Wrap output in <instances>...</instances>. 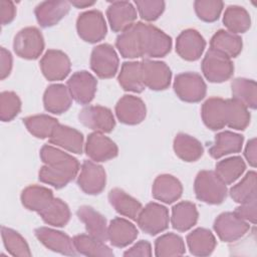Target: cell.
I'll use <instances>...</instances> for the list:
<instances>
[{"mask_svg": "<svg viewBox=\"0 0 257 257\" xmlns=\"http://www.w3.org/2000/svg\"><path fill=\"white\" fill-rule=\"evenodd\" d=\"M40 159L44 166L39 170V181L56 189L65 187L78 174V161L71 155L50 145H44L41 148Z\"/></svg>", "mask_w": 257, "mask_h": 257, "instance_id": "cell-1", "label": "cell"}, {"mask_svg": "<svg viewBox=\"0 0 257 257\" xmlns=\"http://www.w3.org/2000/svg\"><path fill=\"white\" fill-rule=\"evenodd\" d=\"M195 195L198 200L210 204H221L227 197V185L214 171L204 170L198 173L194 182Z\"/></svg>", "mask_w": 257, "mask_h": 257, "instance_id": "cell-2", "label": "cell"}, {"mask_svg": "<svg viewBox=\"0 0 257 257\" xmlns=\"http://www.w3.org/2000/svg\"><path fill=\"white\" fill-rule=\"evenodd\" d=\"M201 67L207 80L214 83L228 80L234 72V65L231 58L211 48L206 52Z\"/></svg>", "mask_w": 257, "mask_h": 257, "instance_id": "cell-3", "label": "cell"}, {"mask_svg": "<svg viewBox=\"0 0 257 257\" xmlns=\"http://www.w3.org/2000/svg\"><path fill=\"white\" fill-rule=\"evenodd\" d=\"M76 30L79 37L88 43H96L102 40L107 32L102 13L95 9L85 11L78 16Z\"/></svg>", "mask_w": 257, "mask_h": 257, "instance_id": "cell-4", "label": "cell"}, {"mask_svg": "<svg viewBox=\"0 0 257 257\" xmlns=\"http://www.w3.org/2000/svg\"><path fill=\"white\" fill-rule=\"evenodd\" d=\"M14 52L24 59H37L44 49V39L40 30L36 27L21 29L13 40Z\"/></svg>", "mask_w": 257, "mask_h": 257, "instance_id": "cell-5", "label": "cell"}, {"mask_svg": "<svg viewBox=\"0 0 257 257\" xmlns=\"http://www.w3.org/2000/svg\"><path fill=\"white\" fill-rule=\"evenodd\" d=\"M174 90L183 101L198 102L205 97L207 85L199 73L182 72L175 77Z\"/></svg>", "mask_w": 257, "mask_h": 257, "instance_id": "cell-6", "label": "cell"}, {"mask_svg": "<svg viewBox=\"0 0 257 257\" xmlns=\"http://www.w3.org/2000/svg\"><path fill=\"white\" fill-rule=\"evenodd\" d=\"M139 227L149 235H157L169 227L170 216L168 209L155 202L145 206L137 219Z\"/></svg>", "mask_w": 257, "mask_h": 257, "instance_id": "cell-7", "label": "cell"}, {"mask_svg": "<svg viewBox=\"0 0 257 257\" xmlns=\"http://www.w3.org/2000/svg\"><path fill=\"white\" fill-rule=\"evenodd\" d=\"M118 64V56L110 44H99L92 49L90 68L99 78L113 77L117 72Z\"/></svg>", "mask_w": 257, "mask_h": 257, "instance_id": "cell-8", "label": "cell"}, {"mask_svg": "<svg viewBox=\"0 0 257 257\" xmlns=\"http://www.w3.org/2000/svg\"><path fill=\"white\" fill-rule=\"evenodd\" d=\"M250 229L247 221L241 219L234 212L220 214L214 222V230L223 242H234L242 238Z\"/></svg>", "mask_w": 257, "mask_h": 257, "instance_id": "cell-9", "label": "cell"}, {"mask_svg": "<svg viewBox=\"0 0 257 257\" xmlns=\"http://www.w3.org/2000/svg\"><path fill=\"white\" fill-rule=\"evenodd\" d=\"M172 48V38L154 25L143 24V56L159 58L167 55Z\"/></svg>", "mask_w": 257, "mask_h": 257, "instance_id": "cell-10", "label": "cell"}, {"mask_svg": "<svg viewBox=\"0 0 257 257\" xmlns=\"http://www.w3.org/2000/svg\"><path fill=\"white\" fill-rule=\"evenodd\" d=\"M79 121L86 127L98 133H110L115 126L111 110L102 105H88L78 113Z\"/></svg>", "mask_w": 257, "mask_h": 257, "instance_id": "cell-11", "label": "cell"}, {"mask_svg": "<svg viewBox=\"0 0 257 257\" xmlns=\"http://www.w3.org/2000/svg\"><path fill=\"white\" fill-rule=\"evenodd\" d=\"M69 57L61 50L48 49L40 60V69L49 81L64 79L70 72Z\"/></svg>", "mask_w": 257, "mask_h": 257, "instance_id": "cell-12", "label": "cell"}, {"mask_svg": "<svg viewBox=\"0 0 257 257\" xmlns=\"http://www.w3.org/2000/svg\"><path fill=\"white\" fill-rule=\"evenodd\" d=\"M96 87V78L86 70L74 72L67 80V88L71 97L80 104H87L93 99Z\"/></svg>", "mask_w": 257, "mask_h": 257, "instance_id": "cell-13", "label": "cell"}, {"mask_svg": "<svg viewBox=\"0 0 257 257\" xmlns=\"http://www.w3.org/2000/svg\"><path fill=\"white\" fill-rule=\"evenodd\" d=\"M106 183L104 169L93 161H84L77 178L79 188L88 195H97L102 192Z\"/></svg>", "mask_w": 257, "mask_h": 257, "instance_id": "cell-14", "label": "cell"}, {"mask_svg": "<svg viewBox=\"0 0 257 257\" xmlns=\"http://www.w3.org/2000/svg\"><path fill=\"white\" fill-rule=\"evenodd\" d=\"M143 24L135 22L116 37L115 46L122 57L134 59L143 56Z\"/></svg>", "mask_w": 257, "mask_h": 257, "instance_id": "cell-15", "label": "cell"}, {"mask_svg": "<svg viewBox=\"0 0 257 257\" xmlns=\"http://www.w3.org/2000/svg\"><path fill=\"white\" fill-rule=\"evenodd\" d=\"M34 233L39 242L53 252L67 256H74L77 253L73 240L61 231L49 227H39L35 229Z\"/></svg>", "mask_w": 257, "mask_h": 257, "instance_id": "cell-16", "label": "cell"}, {"mask_svg": "<svg viewBox=\"0 0 257 257\" xmlns=\"http://www.w3.org/2000/svg\"><path fill=\"white\" fill-rule=\"evenodd\" d=\"M145 86L152 90H164L172 79L170 67L163 61L145 59L142 61Z\"/></svg>", "mask_w": 257, "mask_h": 257, "instance_id": "cell-17", "label": "cell"}, {"mask_svg": "<svg viewBox=\"0 0 257 257\" xmlns=\"http://www.w3.org/2000/svg\"><path fill=\"white\" fill-rule=\"evenodd\" d=\"M206 47L204 37L195 29L182 31L176 40V51L180 57L188 61L198 60Z\"/></svg>", "mask_w": 257, "mask_h": 257, "instance_id": "cell-18", "label": "cell"}, {"mask_svg": "<svg viewBox=\"0 0 257 257\" xmlns=\"http://www.w3.org/2000/svg\"><path fill=\"white\" fill-rule=\"evenodd\" d=\"M85 153L93 162L98 163L115 158L118 154V149L115 143L102 133L93 132L87 137Z\"/></svg>", "mask_w": 257, "mask_h": 257, "instance_id": "cell-19", "label": "cell"}, {"mask_svg": "<svg viewBox=\"0 0 257 257\" xmlns=\"http://www.w3.org/2000/svg\"><path fill=\"white\" fill-rule=\"evenodd\" d=\"M117 119L124 124H138L142 122L147 114L145 102L138 96L125 94L115 105Z\"/></svg>", "mask_w": 257, "mask_h": 257, "instance_id": "cell-20", "label": "cell"}, {"mask_svg": "<svg viewBox=\"0 0 257 257\" xmlns=\"http://www.w3.org/2000/svg\"><path fill=\"white\" fill-rule=\"evenodd\" d=\"M106 16L110 28L114 32H122L135 23L137 9L128 1H112L107 7Z\"/></svg>", "mask_w": 257, "mask_h": 257, "instance_id": "cell-21", "label": "cell"}, {"mask_svg": "<svg viewBox=\"0 0 257 257\" xmlns=\"http://www.w3.org/2000/svg\"><path fill=\"white\" fill-rule=\"evenodd\" d=\"M201 115L205 125L218 131L223 128L227 122V101L221 97H210L202 105Z\"/></svg>", "mask_w": 257, "mask_h": 257, "instance_id": "cell-22", "label": "cell"}, {"mask_svg": "<svg viewBox=\"0 0 257 257\" xmlns=\"http://www.w3.org/2000/svg\"><path fill=\"white\" fill-rule=\"evenodd\" d=\"M183 193L181 182L174 176L163 174L158 176L152 187L153 197L166 204H172L180 199Z\"/></svg>", "mask_w": 257, "mask_h": 257, "instance_id": "cell-23", "label": "cell"}, {"mask_svg": "<svg viewBox=\"0 0 257 257\" xmlns=\"http://www.w3.org/2000/svg\"><path fill=\"white\" fill-rule=\"evenodd\" d=\"M49 142L69 153L79 155L83 150L82 134L70 126L58 123L53 130Z\"/></svg>", "mask_w": 257, "mask_h": 257, "instance_id": "cell-24", "label": "cell"}, {"mask_svg": "<svg viewBox=\"0 0 257 257\" xmlns=\"http://www.w3.org/2000/svg\"><path fill=\"white\" fill-rule=\"evenodd\" d=\"M137 227L128 220L120 217L112 219L107 227V240L114 247L123 248L132 244L138 237Z\"/></svg>", "mask_w": 257, "mask_h": 257, "instance_id": "cell-25", "label": "cell"}, {"mask_svg": "<svg viewBox=\"0 0 257 257\" xmlns=\"http://www.w3.org/2000/svg\"><path fill=\"white\" fill-rule=\"evenodd\" d=\"M72 103L71 94L64 84L54 83L49 85L43 94L45 110L54 114H61L69 109Z\"/></svg>", "mask_w": 257, "mask_h": 257, "instance_id": "cell-26", "label": "cell"}, {"mask_svg": "<svg viewBox=\"0 0 257 257\" xmlns=\"http://www.w3.org/2000/svg\"><path fill=\"white\" fill-rule=\"evenodd\" d=\"M68 1H44L39 3L34 10L37 22L41 27H50L57 24L69 11Z\"/></svg>", "mask_w": 257, "mask_h": 257, "instance_id": "cell-27", "label": "cell"}, {"mask_svg": "<svg viewBox=\"0 0 257 257\" xmlns=\"http://www.w3.org/2000/svg\"><path fill=\"white\" fill-rule=\"evenodd\" d=\"M76 215L84 224L86 231L92 237L105 242L107 241L106 219L90 206H81L77 209Z\"/></svg>", "mask_w": 257, "mask_h": 257, "instance_id": "cell-28", "label": "cell"}, {"mask_svg": "<svg viewBox=\"0 0 257 257\" xmlns=\"http://www.w3.org/2000/svg\"><path fill=\"white\" fill-rule=\"evenodd\" d=\"M119 85L126 91L140 93L145 89L142 61L123 62L117 77Z\"/></svg>", "mask_w": 257, "mask_h": 257, "instance_id": "cell-29", "label": "cell"}, {"mask_svg": "<svg viewBox=\"0 0 257 257\" xmlns=\"http://www.w3.org/2000/svg\"><path fill=\"white\" fill-rule=\"evenodd\" d=\"M108 201L118 214L135 221H137L143 209L142 204L137 199L119 188H114L109 191Z\"/></svg>", "mask_w": 257, "mask_h": 257, "instance_id": "cell-30", "label": "cell"}, {"mask_svg": "<svg viewBox=\"0 0 257 257\" xmlns=\"http://www.w3.org/2000/svg\"><path fill=\"white\" fill-rule=\"evenodd\" d=\"M199 213L194 203L190 201H182L172 208V216L170 221L175 230L185 232L196 225Z\"/></svg>", "mask_w": 257, "mask_h": 257, "instance_id": "cell-31", "label": "cell"}, {"mask_svg": "<svg viewBox=\"0 0 257 257\" xmlns=\"http://www.w3.org/2000/svg\"><path fill=\"white\" fill-rule=\"evenodd\" d=\"M243 142L244 138L239 134L230 131L221 132L216 136L214 144L209 149V154L214 159H220L230 154L239 153Z\"/></svg>", "mask_w": 257, "mask_h": 257, "instance_id": "cell-32", "label": "cell"}, {"mask_svg": "<svg viewBox=\"0 0 257 257\" xmlns=\"http://www.w3.org/2000/svg\"><path fill=\"white\" fill-rule=\"evenodd\" d=\"M190 253L194 256H209L213 253L217 241L214 234L206 228H197L187 236Z\"/></svg>", "mask_w": 257, "mask_h": 257, "instance_id": "cell-33", "label": "cell"}, {"mask_svg": "<svg viewBox=\"0 0 257 257\" xmlns=\"http://www.w3.org/2000/svg\"><path fill=\"white\" fill-rule=\"evenodd\" d=\"M20 198L22 205L26 209L39 214L54 199V196L52 191L48 188L38 185H31L22 191Z\"/></svg>", "mask_w": 257, "mask_h": 257, "instance_id": "cell-34", "label": "cell"}, {"mask_svg": "<svg viewBox=\"0 0 257 257\" xmlns=\"http://www.w3.org/2000/svg\"><path fill=\"white\" fill-rule=\"evenodd\" d=\"M243 42L238 34L231 33L227 30H218L210 41V48L217 50L229 58H234L242 51Z\"/></svg>", "mask_w": 257, "mask_h": 257, "instance_id": "cell-35", "label": "cell"}, {"mask_svg": "<svg viewBox=\"0 0 257 257\" xmlns=\"http://www.w3.org/2000/svg\"><path fill=\"white\" fill-rule=\"evenodd\" d=\"M173 147L175 154L188 163L198 161L204 153L201 142L187 134H178L174 139Z\"/></svg>", "mask_w": 257, "mask_h": 257, "instance_id": "cell-36", "label": "cell"}, {"mask_svg": "<svg viewBox=\"0 0 257 257\" xmlns=\"http://www.w3.org/2000/svg\"><path fill=\"white\" fill-rule=\"evenodd\" d=\"M72 240L75 250L79 254L95 257H111L114 255L113 251L105 244V242H102L89 234L75 235Z\"/></svg>", "mask_w": 257, "mask_h": 257, "instance_id": "cell-37", "label": "cell"}, {"mask_svg": "<svg viewBox=\"0 0 257 257\" xmlns=\"http://www.w3.org/2000/svg\"><path fill=\"white\" fill-rule=\"evenodd\" d=\"M223 23L231 33H244L251 26L250 14L241 6L231 5L228 6L224 12Z\"/></svg>", "mask_w": 257, "mask_h": 257, "instance_id": "cell-38", "label": "cell"}, {"mask_svg": "<svg viewBox=\"0 0 257 257\" xmlns=\"http://www.w3.org/2000/svg\"><path fill=\"white\" fill-rule=\"evenodd\" d=\"M232 95L234 99L243 103L247 108H256L257 86L253 79L243 77L235 78L231 83Z\"/></svg>", "mask_w": 257, "mask_h": 257, "instance_id": "cell-39", "label": "cell"}, {"mask_svg": "<svg viewBox=\"0 0 257 257\" xmlns=\"http://www.w3.org/2000/svg\"><path fill=\"white\" fill-rule=\"evenodd\" d=\"M245 170L246 164L244 160L239 156L224 159L218 162L215 167L216 175L226 185L234 183L243 175Z\"/></svg>", "mask_w": 257, "mask_h": 257, "instance_id": "cell-40", "label": "cell"}, {"mask_svg": "<svg viewBox=\"0 0 257 257\" xmlns=\"http://www.w3.org/2000/svg\"><path fill=\"white\" fill-rule=\"evenodd\" d=\"M39 215L46 224L53 227H63L70 219V210L65 202L59 198H54Z\"/></svg>", "mask_w": 257, "mask_h": 257, "instance_id": "cell-41", "label": "cell"}, {"mask_svg": "<svg viewBox=\"0 0 257 257\" xmlns=\"http://www.w3.org/2000/svg\"><path fill=\"white\" fill-rule=\"evenodd\" d=\"M186 252L185 243L181 236L175 233H166L155 242V255L158 257L182 256Z\"/></svg>", "mask_w": 257, "mask_h": 257, "instance_id": "cell-42", "label": "cell"}, {"mask_svg": "<svg viewBox=\"0 0 257 257\" xmlns=\"http://www.w3.org/2000/svg\"><path fill=\"white\" fill-rule=\"evenodd\" d=\"M27 131L38 139L50 138L53 130L59 123L58 120L48 114H35L23 119Z\"/></svg>", "mask_w": 257, "mask_h": 257, "instance_id": "cell-43", "label": "cell"}, {"mask_svg": "<svg viewBox=\"0 0 257 257\" xmlns=\"http://www.w3.org/2000/svg\"><path fill=\"white\" fill-rule=\"evenodd\" d=\"M227 101V122L226 125L237 130L244 131L250 123V112L248 108L240 101L230 98Z\"/></svg>", "mask_w": 257, "mask_h": 257, "instance_id": "cell-44", "label": "cell"}, {"mask_svg": "<svg viewBox=\"0 0 257 257\" xmlns=\"http://www.w3.org/2000/svg\"><path fill=\"white\" fill-rule=\"evenodd\" d=\"M1 236L3 244L8 253L12 256L29 257L31 252L26 240L15 230L8 227H1Z\"/></svg>", "mask_w": 257, "mask_h": 257, "instance_id": "cell-45", "label": "cell"}, {"mask_svg": "<svg viewBox=\"0 0 257 257\" xmlns=\"http://www.w3.org/2000/svg\"><path fill=\"white\" fill-rule=\"evenodd\" d=\"M231 198L239 204L247 202L256 197V173L255 171L248 172L243 179L234 185L230 191Z\"/></svg>", "mask_w": 257, "mask_h": 257, "instance_id": "cell-46", "label": "cell"}, {"mask_svg": "<svg viewBox=\"0 0 257 257\" xmlns=\"http://www.w3.org/2000/svg\"><path fill=\"white\" fill-rule=\"evenodd\" d=\"M21 109V100L13 91H3L0 94V118L2 121L12 120Z\"/></svg>", "mask_w": 257, "mask_h": 257, "instance_id": "cell-47", "label": "cell"}, {"mask_svg": "<svg viewBox=\"0 0 257 257\" xmlns=\"http://www.w3.org/2000/svg\"><path fill=\"white\" fill-rule=\"evenodd\" d=\"M224 3L219 0H197L194 2V8L199 19L205 22H214L223 10Z\"/></svg>", "mask_w": 257, "mask_h": 257, "instance_id": "cell-48", "label": "cell"}, {"mask_svg": "<svg viewBox=\"0 0 257 257\" xmlns=\"http://www.w3.org/2000/svg\"><path fill=\"white\" fill-rule=\"evenodd\" d=\"M135 4L141 18L146 21L157 20L165 10V2L162 0H137Z\"/></svg>", "mask_w": 257, "mask_h": 257, "instance_id": "cell-49", "label": "cell"}, {"mask_svg": "<svg viewBox=\"0 0 257 257\" xmlns=\"http://www.w3.org/2000/svg\"><path fill=\"white\" fill-rule=\"evenodd\" d=\"M234 213L248 223L255 224L257 218V198L255 197L247 202L240 204V206L235 209Z\"/></svg>", "mask_w": 257, "mask_h": 257, "instance_id": "cell-50", "label": "cell"}, {"mask_svg": "<svg viewBox=\"0 0 257 257\" xmlns=\"http://www.w3.org/2000/svg\"><path fill=\"white\" fill-rule=\"evenodd\" d=\"M152 246L151 243L147 240H140L130 249L124 251L123 256L125 257H136V256H144L150 257L152 256Z\"/></svg>", "mask_w": 257, "mask_h": 257, "instance_id": "cell-51", "label": "cell"}, {"mask_svg": "<svg viewBox=\"0 0 257 257\" xmlns=\"http://www.w3.org/2000/svg\"><path fill=\"white\" fill-rule=\"evenodd\" d=\"M0 14L2 25L9 24L13 21L16 15V7L12 1L1 0L0 1Z\"/></svg>", "mask_w": 257, "mask_h": 257, "instance_id": "cell-52", "label": "cell"}, {"mask_svg": "<svg viewBox=\"0 0 257 257\" xmlns=\"http://www.w3.org/2000/svg\"><path fill=\"white\" fill-rule=\"evenodd\" d=\"M12 55L11 53L5 49L4 47H1L0 49V78L1 80L5 79L11 72L12 69Z\"/></svg>", "mask_w": 257, "mask_h": 257, "instance_id": "cell-53", "label": "cell"}, {"mask_svg": "<svg viewBox=\"0 0 257 257\" xmlns=\"http://www.w3.org/2000/svg\"><path fill=\"white\" fill-rule=\"evenodd\" d=\"M244 156L248 162V164L255 168L257 164V142L256 139L253 138L250 141H248L245 151H244Z\"/></svg>", "mask_w": 257, "mask_h": 257, "instance_id": "cell-54", "label": "cell"}, {"mask_svg": "<svg viewBox=\"0 0 257 257\" xmlns=\"http://www.w3.org/2000/svg\"><path fill=\"white\" fill-rule=\"evenodd\" d=\"M70 5L76 7V8H86L90 7L95 4V1H89V0H72L69 1Z\"/></svg>", "mask_w": 257, "mask_h": 257, "instance_id": "cell-55", "label": "cell"}]
</instances>
